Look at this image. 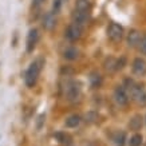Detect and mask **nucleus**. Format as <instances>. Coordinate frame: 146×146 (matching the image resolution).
<instances>
[{
    "label": "nucleus",
    "mask_w": 146,
    "mask_h": 146,
    "mask_svg": "<svg viewBox=\"0 0 146 146\" xmlns=\"http://www.w3.org/2000/svg\"><path fill=\"white\" fill-rule=\"evenodd\" d=\"M97 119H98V114L95 111H89L87 114L84 115V121L87 123H94V122H97Z\"/></svg>",
    "instance_id": "a211bd4d"
},
{
    "label": "nucleus",
    "mask_w": 146,
    "mask_h": 146,
    "mask_svg": "<svg viewBox=\"0 0 146 146\" xmlns=\"http://www.w3.org/2000/svg\"><path fill=\"white\" fill-rule=\"evenodd\" d=\"M139 50L143 55H146V35L143 38H141V42H139Z\"/></svg>",
    "instance_id": "5701e85b"
},
{
    "label": "nucleus",
    "mask_w": 146,
    "mask_h": 146,
    "mask_svg": "<svg viewBox=\"0 0 146 146\" xmlns=\"http://www.w3.org/2000/svg\"><path fill=\"white\" fill-rule=\"evenodd\" d=\"M66 38L68 40H71V42H75V40H78L82 36V27L76 26V24H70V26L66 28Z\"/></svg>",
    "instance_id": "423d86ee"
},
{
    "label": "nucleus",
    "mask_w": 146,
    "mask_h": 146,
    "mask_svg": "<svg viewBox=\"0 0 146 146\" xmlns=\"http://www.w3.org/2000/svg\"><path fill=\"white\" fill-rule=\"evenodd\" d=\"M43 64H44V60H43L42 58H38V59H35V60L30 64V67L27 68L26 75H24V82H26L27 87H34V86H35Z\"/></svg>",
    "instance_id": "f257e3e1"
},
{
    "label": "nucleus",
    "mask_w": 146,
    "mask_h": 146,
    "mask_svg": "<svg viewBox=\"0 0 146 146\" xmlns=\"http://www.w3.org/2000/svg\"><path fill=\"white\" fill-rule=\"evenodd\" d=\"M142 141H143V138H142L141 134H134L129 141V146H141Z\"/></svg>",
    "instance_id": "f3484780"
},
{
    "label": "nucleus",
    "mask_w": 146,
    "mask_h": 146,
    "mask_svg": "<svg viewBox=\"0 0 146 146\" xmlns=\"http://www.w3.org/2000/svg\"><path fill=\"white\" fill-rule=\"evenodd\" d=\"M54 137L56 138V141L59 142V143H62V145H71V137L68 135V134L66 133H62V131H59V133H55L54 134Z\"/></svg>",
    "instance_id": "4468645a"
},
{
    "label": "nucleus",
    "mask_w": 146,
    "mask_h": 146,
    "mask_svg": "<svg viewBox=\"0 0 146 146\" xmlns=\"http://www.w3.org/2000/svg\"><path fill=\"white\" fill-rule=\"evenodd\" d=\"M60 8H62V0H54V3H52V12L56 15V13L60 11Z\"/></svg>",
    "instance_id": "4be33fe9"
},
{
    "label": "nucleus",
    "mask_w": 146,
    "mask_h": 146,
    "mask_svg": "<svg viewBox=\"0 0 146 146\" xmlns=\"http://www.w3.org/2000/svg\"><path fill=\"white\" fill-rule=\"evenodd\" d=\"M90 80H91V86H93V87H98V86L101 84L102 78H101V75H99V74L94 72L93 75L90 76Z\"/></svg>",
    "instance_id": "6ab92c4d"
},
{
    "label": "nucleus",
    "mask_w": 146,
    "mask_h": 146,
    "mask_svg": "<svg viewBox=\"0 0 146 146\" xmlns=\"http://www.w3.org/2000/svg\"><path fill=\"white\" fill-rule=\"evenodd\" d=\"M139 42H141V34H139L137 30H131L127 35L129 47H135V46L139 44Z\"/></svg>",
    "instance_id": "9d476101"
},
{
    "label": "nucleus",
    "mask_w": 146,
    "mask_h": 146,
    "mask_svg": "<svg viewBox=\"0 0 146 146\" xmlns=\"http://www.w3.org/2000/svg\"><path fill=\"white\" fill-rule=\"evenodd\" d=\"M75 9L90 12V9H91V0H76Z\"/></svg>",
    "instance_id": "dca6fc26"
},
{
    "label": "nucleus",
    "mask_w": 146,
    "mask_h": 146,
    "mask_svg": "<svg viewBox=\"0 0 146 146\" xmlns=\"http://www.w3.org/2000/svg\"><path fill=\"white\" fill-rule=\"evenodd\" d=\"M133 72L138 76H143L146 74V60L142 58H135L133 62Z\"/></svg>",
    "instance_id": "6e6552de"
},
{
    "label": "nucleus",
    "mask_w": 146,
    "mask_h": 146,
    "mask_svg": "<svg viewBox=\"0 0 146 146\" xmlns=\"http://www.w3.org/2000/svg\"><path fill=\"white\" fill-rule=\"evenodd\" d=\"M145 122H146V117H145Z\"/></svg>",
    "instance_id": "393cba45"
},
{
    "label": "nucleus",
    "mask_w": 146,
    "mask_h": 146,
    "mask_svg": "<svg viewBox=\"0 0 146 146\" xmlns=\"http://www.w3.org/2000/svg\"><path fill=\"white\" fill-rule=\"evenodd\" d=\"M80 123V117L78 114H74V115H70L66 121H64V126L68 129H74L76 126H79Z\"/></svg>",
    "instance_id": "ddd939ff"
},
{
    "label": "nucleus",
    "mask_w": 146,
    "mask_h": 146,
    "mask_svg": "<svg viewBox=\"0 0 146 146\" xmlns=\"http://www.w3.org/2000/svg\"><path fill=\"white\" fill-rule=\"evenodd\" d=\"M56 24V18H55V13L54 12H48L46 13V16L43 18V28L44 30H52Z\"/></svg>",
    "instance_id": "1a4fd4ad"
},
{
    "label": "nucleus",
    "mask_w": 146,
    "mask_h": 146,
    "mask_svg": "<svg viewBox=\"0 0 146 146\" xmlns=\"http://www.w3.org/2000/svg\"><path fill=\"white\" fill-rule=\"evenodd\" d=\"M114 99L118 106H126L129 102V95L123 86H118L114 90Z\"/></svg>",
    "instance_id": "20e7f679"
},
{
    "label": "nucleus",
    "mask_w": 146,
    "mask_h": 146,
    "mask_svg": "<svg viewBox=\"0 0 146 146\" xmlns=\"http://www.w3.org/2000/svg\"><path fill=\"white\" fill-rule=\"evenodd\" d=\"M107 36L111 42L118 43L123 38V27L119 26L118 23H111L109 28H107Z\"/></svg>",
    "instance_id": "f03ea898"
},
{
    "label": "nucleus",
    "mask_w": 146,
    "mask_h": 146,
    "mask_svg": "<svg viewBox=\"0 0 146 146\" xmlns=\"http://www.w3.org/2000/svg\"><path fill=\"white\" fill-rule=\"evenodd\" d=\"M38 40H39V32H38V30L36 28L30 30L28 35H27V46H26L27 52H32L34 51V48L38 44Z\"/></svg>",
    "instance_id": "39448f33"
},
{
    "label": "nucleus",
    "mask_w": 146,
    "mask_h": 146,
    "mask_svg": "<svg viewBox=\"0 0 146 146\" xmlns=\"http://www.w3.org/2000/svg\"><path fill=\"white\" fill-rule=\"evenodd\" d=\"M113 141H114L115 146H125V143H126V133L125 131H117L114 134Z\"/></svg>",
    "instance_id": "2eb2a0df"
},
{
    "label": "nucleus",
    "mask_w": 146,
    "mask_h": 146,
    "mask_svg": "<svg viewBox=\"0 0 146 146\" xmlns=\"http://www.w3.org/2000/svg\"><path fill=\"white\" fill-rule=\"evenodd\" d=\"M105 68L109 71H113L115 70V59H113V58H109L106 60V63H105Z\"/></svg>",
    "instance_id": "aec40b11"
},
{
    "label": "nucleus",
    "mask_w": 146,
    "mask_h": 146,
    "mask_svg": "<svg viewBox=\"0 0 146 146\" xmlns=\"http://www.w3.org/2000/svg\"><path fill=\"white\" fill-rule=\"evenodd\" d=\"M89 13L87 11H79V9H75V12L72 13V22L74 24L79 27H83L87 20H89Z\"/></svg>",
    "instance_id": "0eeeda50"
},
{
    "label": "nucleus",
    "mask_w": 146,
    "mask_h": 146,
    "mask_svg": "<svg viewBox=\"0 0 146 146\" xmlns=\"http://www.w3.org/2000/svg\"><path fill=\"white\" fill-rule=\"evenodd\" d=\"M142 119H143V118H142L141 115H134L133 118L130 119V122H129V127H130V130H134V131L141 130Z\"/></svg>",
    "instance_id": "f8f14e48"
},
{
    "label": "nucleus",
    "mask_w": 146,
    "mask_h": 146,
    "mask_svg": "<svg viewBox=\"0 0 146 146\" xmlns=\"http://www.w3.org/2000/svg\"><path fill=\"white\" fill-rule=\"evenodd\" d=\"M79 56V51L75 48V47H67L64 51H63V58L66 60H75Z\"/></svg>",
    "instance_id": "9b49d317"
},
{
    "label": "nucleus",
    "mask_w": 146,
    "mask_h": 146,
    "mask_svg": "<svg viewBox=\"0 0 146 146\" xmlns=\"http://www.w3.org/2000/svg\"><path fill=\"white\" fill-rule=\"evenodd\" d=\"M46 0H32V7H35V8H39L42 4H44Z\"/></svg>",
    "instance_id": "b1692460"
},
{
    "label": "nucleus",
    "mask_w": 146,
    "mask_h": 146,
    "mask_svg": "<svg viewBox=\"0 0 146 146\" xmlns=\"http://www.w3.org/2000/svg\"><path fill=\"white\" fill-rule=\"evenodd\" d=\"M125 64H126V58L125 56L119 58L118 60H115V70H122L125 67Z\"/></svg>",
    "instance_id": "412c9836"
},
{
    "label": "nucleus",
    "mask_w": 146,
    "mask_h": 146,
    "mask_svg": "<svg viewBox=\"0 0 146 146\" xmlns=\"http://www.w3.org/2000/svg\"><path fill=\"white\" fill-rule=\"evenodd\" d=\"M64 89V95L67 97L68 101H75L79 97V86L74 80H67Z\"/></svg>",
    "instance_id": "7ed1b4c3"
}]
</instances>
